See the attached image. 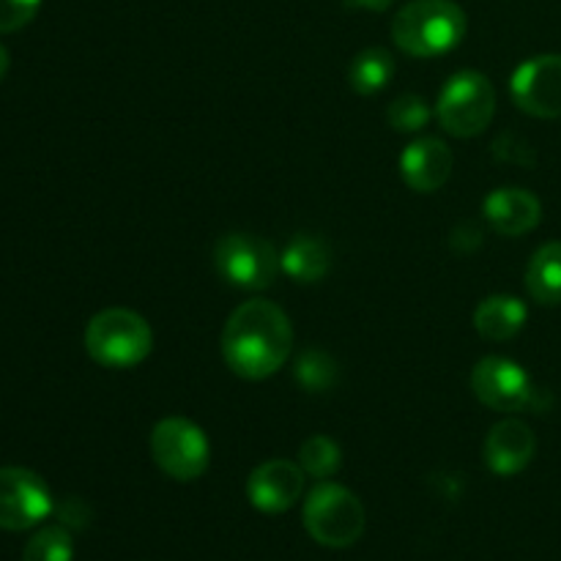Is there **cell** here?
<instances>
[{"instance_id":"2","label":"cell","mask_w":561,"mask_h":561,"mask_svg":"<svg viewBox=\"0 0 561 561\" xmlns=\"http://www.w3.org/2000/svg\"><path fill=\"white\" fill-rule=\"evenodd\" d=\"M466 36V11L455 0H411L394 14L392 42L414 58H436Z\"/></svg>"},{"instance_id":"5","label":"cell","mask_w":561,"mask_h":561,"mask_svg":"<svg viewBox=\"0 0 561 561\" xmlns=\"http://www.w3.org/2000/svg\"><path fill=\"white\" fill-rule=\"evenodd\" d=\"M436 115L453 137L482 135L496 115V88L480 71H458L438 93Z\"/></svg>"},{"instance_id":"1","label":"cell","mask_w":561,"mask_h":561,"mask_svg":"<svg viewBox=\"0 0 561 561\" xmlns=\"http://www.w3.org/2000/svg\"><path fill=\"white\" fill-rule=\"evenodd\" d=\"M294 327L283 307L266 299L244 301L222 329L225 365L247 381H263L288 362Z\"/></svg>"},{"instance_id":"23","label":"cell","mask_w":561,"mask_h":561,"mask_svg":"<svg viewBox=\"0 0 561 561\" xmlns=\"http://www.w3.org/2000/svg\"><path fill=\"white\" fill-rule=\"evenodd\" d=\"M42 0H0V33H14L36 16Z\"/></svg>"},{"instance_id":"14","label":"cell","mask_w":561,"mask_h":561,"mask_svg":"<svg viewBox=\"0 0 561 561\" xmlns=\"http://www.w3.org/2000/svg\"><path fill=\"white\" fill-rule=\"evenodd\" d=\"M482 211H485V219L496 233L515 239V236L529 233L540 225L542 203L535 192L520 190V186H502L485 197Z\"/></svg>"},{"instance_id":"10","label":"cell","mask_w":561,"mask_h":561,"mask_svg":"<svg viewBox=\"0 0 561 561\" xmlns=\"http://www.w3.org/2000/svg\"><path fill=\"white\" fill-rule=\"evenodd\" d=\"M513 102L535 118H561V55H537L515 69Z\"/></svg>"},{"instance_id":"16","label":"cell","mask_w":561,"mask_h":561,"mask_svg":"<svg viewBox=\"0 0 561 561\" xmlns=\"http://www.w3.org/2000/svg\"><path fill=\"white\" fill-rule=\"evenodd\" d=\"M526 318H529V310L518 296L493 294L482 299L474 310V329L485 340L502 343V340H513L526 327Z\"/></svg>"},{"instance_id":"8","label":"cell","mask_w":561,"mask_h":561,"mask_svg":"<svg viewBox=\"0 0 561 561\" xmlns=\"http://www.w3.org/2000/svg\"><path fill=\"white\" fill-rule=\"evenodd\" d=\"M471 389L477 400L491 411H502V414H515L524 409L537 411V414L542 411L540 389L531 383L529 373L504 356H485L477 362L471 373Z\"/></svg>"},{"instance_id":"17","label":"cell","mask_w":561,"mask_h":561,"mask_svg":"<svg viewBox=\"0 0 561 561\" xmlns=\"http://www.w3.org/2000/svg\"><path fill=\"white\" fill-rule=\"evenodd\" d=\"M526 290L542 307L561 305V241L542 244L526 266Z\"/></svg>"},{"instance_id":"7","label":"cell","mask_w":561,"mask_h":561,"mask_svg":"<svg viewBox=\"0 0 561 561\" xmlns=\"http://www.w3.org/2000/svg\"><path fill=\"white\" fill-rule=\"evenodd\" d=\"M151 458L170 480L192 482L203 477L211 460V447L201 427L184 416H168L151 431Z\"/></svg>"},{"instance_id":"12","label":"cell","mask_w":561,"mask_h":561,"mask_svg":"<svg viewBox=\"0 0 561 561\" xmlns=\"http://www.w3.org/2000/svg\"><path fill=\"white\" fill-rule=\"evenodd\" d=\"M455 153L453 148L444 140H436V137H422V140H414L400 157V173H403V181L414 192H422V195H431V192L442 190L444 184L453 175Z\"/></svg>"},{"instance_id":"4","label":"cell","mask_w":561,"mask_h":561,"mask_svg":"<svg viewBox=\"0 0 561 561\" xmlns=\"http://www.w3.org/2000/svg\"><path fill=\"white\" fill-rule=\"evenodd\" d=\"M305 529L323 548H348L365 535L367 515L348 488L321 482L305 502Z\"/></svg>"},{"instance_id":"18","label":"cell","mask_w":561,"mask_h":561,"mask_svg":"<svg viewBox=\"0 0 561 561\" xmlns=\"http://www.w3.org/2000/svg\"><path fill=\"white\" fill-rule=\"evenodd\" d=\"M392 77H394V60L392 55L381 47L362 49L348 66V85L354 88L359 96H373V93L383 91Z\"/></svg>"},{"instance_id":"20","label":"cell","mask_w":561,"mask_h":561,"mask_svg":"<svg viewBox=\"0 0 561 561\" xmlns=\"http://www.w3.org/2000/svg\"><path fill=\"white\" fill-rule=\"evenodd\" d=\"M299 466L305 469V474L316 477V480H329L343 466V453H340V447L332 438L323 436V433H316V436H310L301 444Z\"/></svg>"},{"instance_id":"15","label":"cell","mask_w":561,"mask_h":561,"mask_svg":"<svg viewBox=\"0 0 561 561\" xmlns=\"http://www.w3.org/2000/svg\"><path fill=\"white\" fill-rule=\"evenodd\" d=\"M279 263H283V272L294 283H321L329 274V268H332V247L323 239H318V236L299 233L288 241V247L279 255Z\"/></svg>"},{"instance_id":"21","label":"cell","mask_w":561,"mask_h":561,"mask_svg":"<svg viewBox=\"0 0 561 561\" xmlns=\"http://www.w3.org/2000/svg\"><path fill=\"white\" fill-rule=\"evenodd\" d=\"M75 559V542L69 529L64 526H44L27 540L22 561H71Z\"/></svg>"},{"instance_id":"22","label":"cell","mask_w":561,"mask_h":561,"mask_svg":"<svg viewBox=\"0 0 561 561\" xmlns=\"http://www.w3.org/2000/svg\"><path fill=\"white\" fill-rule=\"evenodd\" d=\"M431 104L422 96H414V93H403V96L394 99L387 110V121L394 131H403V135H411V131H420L431 124Z\"/></svg>"},{"instance_id":"9","label":"cell","mask_w":561,"mask_h":561,"mask_svg":"<svg viewBox=\"0 0 561 561\" xmlns=\"http://www.w3.org/2000/svg\"><path fill=\"white\" fill-rule=\"evenodd\" d=\"M53 513V493L47 482L31 469H0V529L27 531Z\"/></svg>"},{"instance_id":"11","label":"cell","mask_w":561,"mask_h":561,"mask_svg":"<svg viewBox=\"0 0 561 561\" xmlns=\"http://www.w3.org/2000/svg\"><path fill=\"white\" fill-rule=\"evenodd\" d=\"M305 493V469L290 460L261 463L247 480V499L257 513H288Z\"/></svg>"},{"instance_id":"3","label":"cell","mask_w":561,"mask_h":561,"mask_svg":"<svg viewBox=\"0 0 561 561\" xmlns=\"http://www.w3.org/2000/svg\"><path fill=\"white\" fill-rule=\"evenodd\" d=\"M85 351L96 365L129 370L153 351V332L142 316L126 307H113L93 316L85 327Z\"/></svg>"},{"instance_id":"25","label":"cell","mask_w":561,"mask_h":561,"mask_svg":"<svg viewBox=\"0 0 561 561\" xmlns=\"http://www.w3.org/2000/svg\"><path fill=\"white\" fill-rule=\"evenodd\" d=\"M394 0H345L351 9H365V11H387Z\"/></svg>"},{"instance_id":"26","label":"cell","mask_w":561,"mask_h":561,"mask_svg":"<svg viewBox=\"0 0 561 561\" xmlns=\"http://www.w3.org/2000/svg\"><path fill=\"white\" fill-rule=\"evenodd\" d=\"M9 49L3 47V44H0V80H3V75L5 71H9Z\"/></svg>"},{"instance_id":"19","label":"cell","mask_w":561,"mask_h":561,"mask_svg":"<svg viewBox=\"0 0 561 561\" xmlns=\"http://www.w3.org/2000/svg\"><path fill=\"white\" fill-rule=\"evenodd\" d=\"M294 378L305 392H332L337 387L340 367L334 356L321 348L301 351L294 365Z\"/></svg>"},{"instance_id":"24","label":"cell","mask_w":561,"mask_h":561,"mask_svg":"<svg viewBox=\"0 0 561 561\" xmlns=\"http://www.w3.org/2000/svg\"><path fill=\"white\" fill-rule=\"evenodd\" d=\"M493 153H496V159H502V162L535 164V148L515 135L499 137L496 146H493Z\"/></svg>"},{"instance_id":"6","label":"cell","mask_w":561,"mask_h":561,"mask_svg":"<svg viewBox=\"0 0 561 561\" xmlns=\"http://www.w3.org/2000/svg\"><path fill=\"white\" fill-rule=\"evenodd\" d=\"M214 268L228 285L241 290H266L277 279L279 252L252 233H228L214 247Z\"/></svg>"},{"instance_id":"13","label":"cell","mask_w":561,"mask_h":561,"mask_svg":"<svg viewBox=\"0 0 561 561\" xmlns=\"http://www.w3.org/2000/svg\"><path fill=\"white\" fill-rule=\"evenodd\" d=\"M537 436L520 420H504L493 425L485 438V463L493 474L515 477L535 460Z\"/></svg>"}]
</instances>
